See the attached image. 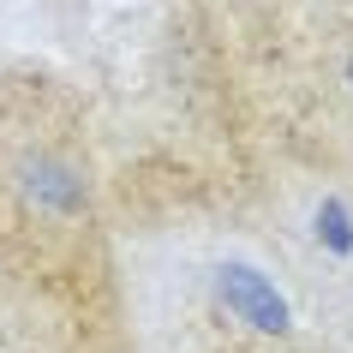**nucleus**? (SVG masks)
Returning <instances> with one entry per match:
<instances>
[{
    "mask_svg": "<svg viewBox=\"0 0 353 353\" xmlns=\"http://www.w3.org/2000/svg\"><path fill=\"white\" fill-rule=\"evenodd\" d=\"M19 192L37 210H48V216H72V210H84V198H90V180H84L66 156H37V162H24Z\"/></svg>",
    "mask_w": 353,
    "mask_h": 353,
    "instance_id": "nucleus-2",
    "label": "nucleus"
},
{
    "mask_svg": "<svg viewBox=\"0 0 353 353\" xmlns=\"http://www.w3.org/2000/svg\"><path fill=\"white\" fill-rule=\"evenodd\" d=\"M347 84H353V60H347Z\"/></svg>",
    "mask_w": 353,
    "mask_h": 353,
    "instance_id": "nucleus-4",
    "label": "nucleus"
},
{
    "mask_svg": "<svg viewBox=\"0 0 353 353\" xmlns=\"http://www.w3.org/2000/svg\"><path fill=\"white\" fill-rule=\"evenodd\" d=\"M317 240L330 245L335 258H353V216H347L341 198H323L317 204Z\"/></svg>",
    "mask_w": 353,
    "mask_h": 353,
    "instance_id": "nucleus-3",
    "label": "nucleus"
},
{
    "mask_svg": "<svg viewBox=\"0 0 353 353\" xmlns=\"http://www.w3.org/2000/svg\"><path fill=\"white\" fill-rule=\"evenodd\" d=\"M216 299L228 305L234 323H245V330H258V335H281L294 323L288 299L276 294V281L263 276V270H252V263H222L216 270Z\"/></svg>",
    "mask_w": 353,
    "mask_h": 353,
    "instance_id": "nucleus-1",
    "label": "nucleus"
}]
</instances>
